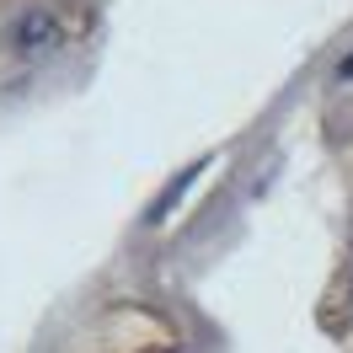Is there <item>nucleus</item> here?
<instances>
[{
    "label": "nucleus",
    "mask_w": 353,
    "mask_h": 353,
    "mask_svg": "<svg viewBox=\"0 0 353 353\" xmlns=\"http://www.w3.org/2000/svg\"><path fill=\"white\" fill-rule=\"evenodd\" d=\"M59 38H65V22H59L48 6H27L22 17L11 22V32H6V48H11L17 59H43V54L59 48Z\"/></svg>",
    "instance_id": "obj_1"
},
{
    "label": "nucleus",
    "mask_w": 353,
    "mask_h": 353,
    "mask_svg": "<svg viewBox=\"0 0 353 353\" xmlns=\"http://www.w3.org/2000/svg\"><path fill=\"white\" fill-rule=\"evenodd\" d=\"M337 75H343V81H353V54L343 59V65H337Z\"/></svg>",
    "instance_id": "obj_2"
}]
</instances>
